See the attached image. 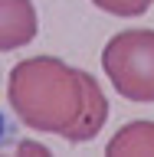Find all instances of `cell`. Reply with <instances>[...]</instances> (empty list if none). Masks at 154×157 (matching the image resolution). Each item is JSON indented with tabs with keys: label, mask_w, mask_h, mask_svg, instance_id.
<instances>
[{
	"label": "cell",
	"mask_w": 154,
	"mask_h": 157,
	"mask_svg": "<svg viewBox=\"0 0 154 157\" xmlns=\"http://www.w3.org/2000/svg\"><path fill=\"white\" fill-rule=\"evenodd\" d=\"M105 154H112V157H135V154L154 157V121H128L125 128H118V134L108 141Z\"/></svg>",
	"instance_id": "4"
},
{
	"label": "cell",
	"mask_w": 154,
	"mask_h": 157,
	"mask_svg": "<svg viewBox=\"0 0 154 157\" xmlns=\"http://www.w3.org/2000/svg\"><path fill=\"white\" fill-rule=\"evenodd\" d=\"M17 151H20V154H39V157H43V154H49V147L33 144V141H20V144H17Z\"/></svg>",
	"instance_id": "6"
},
{
	"label": "cell",
	"mask_w": 154,
	"mask_h": 157,
	"mask_svg": "<svg viewBox=\"0 0 154 157\" xmlns=\"http://www.w3.org/2000/svg\"><path fill=\"white\" fill-rule=\"evenodd\" d=\"M39 33L33 0H0V52L23 49Z\"/></svg>",
	"instance_id": "3"
},
{
	"label": "cell",
	"mask_w": 154,
	"mask_h": 157,
	"mask_svg": "<svg viewBox=\"0 0 154 157\" xmlns=\"http://www.w3.org/2000/svg\"><path fill=\"white\" fill-rule=\"evenodd\" d=\"M7 101L33 131L59 134L69 144L98 137L108 118V98L95 75L66 66L56 56H33L10 69Z\"/></svg>",
	"instance_id": "1"
},
{
	"label": "cell",
	"mask_w": 154,
	"mask_h": 157,
	"mask_svg": "<svg viewBox=\"0 0 154 157\" xmlns=\"http://www.w3.org/2000/svg\"><path fill=\"white\" fill-rule=\"evenodd\" d=\"M102 69L121 98L154 105V29H125L105 43Z\"/></svg>",
	"instance_id": "2"
},
{
	"label": "cell",
	"mask_w": 154,
	"mask_h": 157,
	"mask_svg": "<svg viewBox=\"0 0 154 157\" xmlns=\"http://www.w3.org/2000/svg\"><path fill=\"white\" fill-rule=\"evenodd\" d=\"M10 141H13V128L7 124V115L0 111V147H7Z\"/></svg>",
	"instance_id": "7"
},
{
	"label": "cell",
	"mask_w": 154,
	"mask_h": 157,
	"mask_svg": "<svg viewBox=\"0 0 154 157\" xmlns=\"http://www.w3.org/2000/svg\"><path fill=\"white\" fill-rule=\"evenodd\" d=\"M92 3L112 17H141V13H148L154 0H92Z\"/></svg>",
	"instance_id": "5"
}]
</instances>
